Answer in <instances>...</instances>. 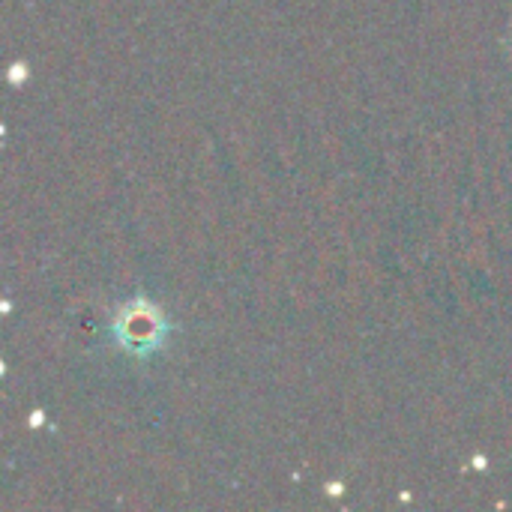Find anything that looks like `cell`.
Listing matches in <instances>:
<instances>
[{"mask_svg": "<svg viewBox=\"0 0 512 512\" xmlns=\"http://www.w3.org/2000/svg\"><path fill=\"white\" fill-rule=\"evenodd\" d=\"M111 339L117 342L120 351L132 357H150L162 351L168 339V321L153 300L135 297V300H126L111 318Z\"/></svg>", "mask_w": 512, "mask_h": 512, "instance_id": "6da1fadb", "label": "cell"}]
</instances>
